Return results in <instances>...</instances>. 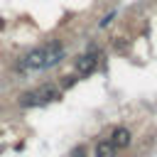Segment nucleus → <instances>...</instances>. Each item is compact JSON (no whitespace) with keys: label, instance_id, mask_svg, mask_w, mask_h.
<instances>
[{"label":"nucleus","instance_id":"nucleus-1","mask_svg":"<svg viewBox=\"0 0 157 157\" xmlns=\"http://www.w3.org/2000/svg\"><path fill=\"white\" fill-rule=\"evenodd\" d=\"M61 56H64V44L61 42H49L44 47V64H42V69H49V66L59 64Z\"/></svg>","mask_w":157,"mask_h":157},{"label":"nucleus","instance_id":"nucleus-2","mask_svg":"<svg viewBox=\"0 0 157 157\" xmlns=\"http://www.w3.org/2000/svg\"><path fill=\"white\" fill-rule=\"evenodd\" d=\"M96 66H98V54H93V52H88V54H83V56L76 59V71H78L81 76L91 74Z\"/></svg>","mask_w":157,"mask_h":157},{"label":"nucleus","instance_id":"nucleus-3","mask_svg":"<svg viewBox=\"0 0 157 157\" xmlns=\"http://www.w3.org/2000/svg\"><path fill=\"white\" fill-rule=\"evenodd\" d=\"M110 142H113V147H115V150H123V147H130L132 135H130V130H128V128H115V130L110 132Z\"/></svg>","mask_w":157,"mask_h":157},{"label":"nucleus","instance_id":"nucleus-4","mask_svg":"<svg viewBox=\"0 0 157 157\" xmlns=\"http://www.w3.org/2000/svg\"><path fill=\"white\" fill-rule=\"evenodd\" d=\"M42 64H44V47L32 49V52L22 59V66H25V69H42Z\"/></svg>","mask_w":157,"mask_h":157},{"label":"nucleus","instance_id":"nucleus-5","mask_svg":"<svg viewBox=\"0 0 157 157\" xmlns=\"http://www.w3.org/2000/svg\"><path fill=\"white\" fill-rule=\"evenodd\" d=\"M37 96H39V101H59V98H61V91H59L56 86H52V83H44V86L37 91Z\"/></svg>","mask_w":157,"mask_h":157},{"label":"nucleus","instance_id":"nucleus-6","mask_svg":"<svg viewBox=\"0 0 157 157\" xmlns=\"http://www.w3.org/2000/svg\"><path fill=\"white\" fill-rule=\"evenodd\" d=\"M93 155H96V157H115V147H113L110 140H101V142L96 145Z\"/></svg>","mask_w":157,"mask_h":157},{"label":"nucleus","instance_id":"nucleus-7","mask_svg":"<svg viewBox=\"0 0 157 157\" xmlns=\"http://www.w3.org/2000/svg\"><path fill=\"white\" fill-rule=\"evenodd\" d=\"M39 103H42V101H39L37 91H34V93H25L22 101H20V105H25V108H29V105H39Z\"/></svg>","mask_w":157,"mask_h":157},{"label":"nucleus","instance_id":"nucleus-8","mask_svg":"<svg viewBox=\"0 0 157 157\" xmlns=\"http://www.w3.org/2000/svg\"><path fill=\"white\" fill-rule=\"evenodd\" d=\"M113 17H115V12H110V15H105V17H103V20H101V27H108V25H110V20H113Z\"/></svg>","mask_w":157,"mask_h":157},{"label":"nucleus","instance_id":"nucleus-9","mask_svg":"<svg viewBox=\"0 0 157 157\" xmlns=\"http://www.w3.org/2000/svg\"><path fill=\"white\" fill-rule=\"evenodd\" d=\"M83 155H86V150H83V147H76V150H74V155H71V157H83Z\"/></svg>","mask_w":157,"mask_h":157},{"label":"nucleus","instance_id":"nucleus-10","mask_svg":"<svg viewBox=\"0 0 157 157\" xmlns=\"http://www.w3.org/2000/svg\"><path fill=\"white\" fill-rule=\"evenodd\" d=\"M74 81H76L74 76H66V81H64V86H74Z\"/></svg>","mask_w":157,"mask_h":157}]
</instances>
